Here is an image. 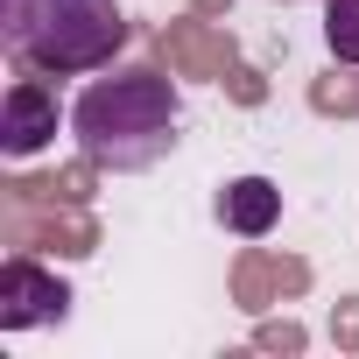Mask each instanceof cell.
<instances>
[{
    "instance_id": "cell-1",
    "label": "cell",
    "mask_w": 359,
    "mask_h": 359,
    "mask_svg": "<svg viewBox=\"0 0 359 359\" xmlns=\"http://www.w3.org/2000/svg\"><path fill=\"white\" fill-rule=\"evenodd\" d=\"M71 127L92 162L106 169H148L176 141V85L162 71H113L78 92Z\"/></svg>"
},
{
    "instance_id": "cell-2",
    "label": "cell",
    "mask_w": 359,
    "mask_h": 359,
    "mask_svg": "<svg viewBox=\"0 0 359 359\" xmlns=\"http://www.w3.org/2000/svg\"><path fill=\"white\" fill-rule=\"evenodd\" d=\"M0 36L22 71H99L127 22L120 0H0Z\"/></svg>"
},
{
    "instance_id": "cell-3",
    "label": "cell",
    "mask_w": 359,
    "mask_h": 359,
    "mask_svg": "<svg viewBox=\"0 0 359 359\" xmlns=\"http://www.w3.org/2000/svg\"><path fill=\"white\" fill-rule=\"evenodd\" d=\"M50 134H57V99H50L36 78H15V92H8V120H0L8 155H36Z\"/></svg>"
},
{
    "instance_id": "cell-4",
    "label": "cell",
    "mask_w": 359,
    "mask_h": 359,
    "mask_svg": "<svg viewBox=\"0 0 359 359\" xmlns=\"http://www.w3.org/2000/svg\"><path fill=\"white\" fill-rule=\"evenodd\" d=\"M64 310H71L64 282H43L29 261L8 268V282H0V324H8V331H22V324H36V317H64Z\"/></svg>"
},
{
    "instance_id": "cell-5",
    "label": "cell",
    "mask_w": 359,
    "mask_h": 359,
    "mask_svg": "<svg viewBox=\"0 0 359 359\" xmlns=\"http://www.w3.org/2000/svg\"><path fill=\"white\" fill-rule=\"evenodd\" d=\"M275 212H282V191L268 176H240V184H226V198H219V219L233 233H247V240H261L275 226Z\"/></svg>"
},
{
    "instance_id": "cell-6",
    "label": "cell",
    "mask_w": 359,
    "mask_h": 359,
    "mask_svg": "<svg viewBox=\"0 0 359 359\" xmlns=\"http://www.w3.org/2000/svg\"><path fill=\"white\" fill-rule=\"evenodd\" d=\"M324 43L338 64H359V0H324Z\"/></svg>"
}]
</instances>
